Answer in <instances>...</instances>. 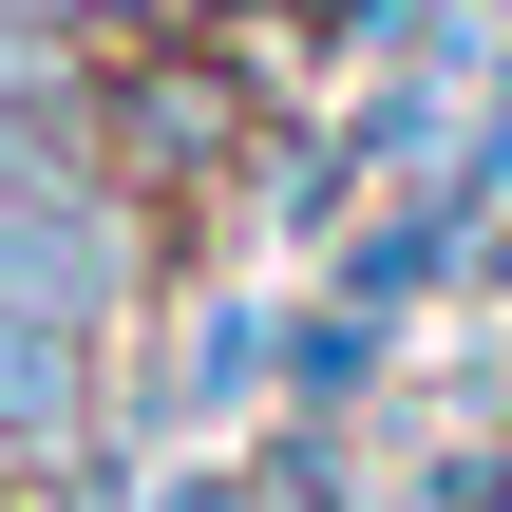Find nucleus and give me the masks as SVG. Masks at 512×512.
Instances as JSON below:
<instances>
[{
	"label": "nucleus",
	"instance_id": "f257e3e1",
	"mask_svg": "<svg viewBox=\"0 0 512 512\" xmlns=\"http://www.w3.org/2000/svg\"><path fill=\"white\" fill-rule=\"evenodd\" d=\"M266 114H285V95H266V76H247L209 19H190V38H114V57H95V171H114V190H133L171 247H190V228L247 190Z\"/></svg>",
	"mask_w": 512,
	"mask_h": 512
},
{
	"label": "nucleus",
	"instance_id": "f03ea898",
	"mask_svg": "<svg viewBox=\"0 0 512 512\" xmlns=\"http://www.w3.org/2000/svg\"><path fill=\"white\" fill-rule=\"evenodd\" d=\"M152 323H171V342H152V380H114V418H133L152 456H228V437L285 399V285L209 266V285H171Z\"/></svg>",
	"mask_w": 512,
	"mask_h": 512
},
{
	"label": "nucleus",
	"instance_id": "7ed1b4c3",
	"mask_svg": "<svg viewBox=\"0 0 512 512\" xmlns=\"http://www.w3.org/2000/svg\"><path fill=\"white\" fill-rule=\"evenodd\" d=\"M304 285H323V304H361V323H399V342H418V304H456V285H475V209H456V190H437V171H418V190H380V209H361V228H342V247H323V266H304Z\"/></svg>",
	"mask_w": 512,
	"mask_h": 512
},
{
	"label": "nucleus",
	"instance_id": "20e7f679",
	"mask_svg": "<svg viewBox=\"0 0 512 512\" xmlns=\"http://www.w3.org/2000/svg\"><path fill=\"white\" fill-rule=\"evenodd\" d=\"M95 418H114V342H76V323H38V304H0V494H38Z\"/></svg>",
	"mask_w": 512,
	"mask_h": 512
},
{
	"label": "nucleus",
	"instance_id": "39448f33",
	"mask_svg": "<svg viewBox=\"0 0 512 512\" xmlns=\"http://www.w3.org/2000/svg\"><path fill=\"white\" fill-rule=\"evenodd\" d=\"M361 209H380V190H361V152H342V133H323V114H266V152H247V228H266V247H304V266H323V247H342V228H361Z\"/></svg>",
	"mask_w": 512,
	"mask_h": 512
},
{
	"label": "nucleus",
	"instance_id": "423d86ee",
	"mask_svg": "<svg viewBox=\"0 0 512 512\" xmlns=\"http://www.w3.org/2000/svg\"><path fill=\"white\" fill-rule=\"evenodd\" d=\"M380 399H399V323H361V304L285 285V399H266V418H342V437H361Z\"/></svg>",
	"mask_w": 512,
	"mask_h": 512
},
{
	"label": "nucleus",
	"instance_id": "0eeeda50",
	"mask_svg": "<svg viewBox=\"0 0 512 512\" xmlns=\"http://www.w3.org/2000/svg\"><path fill=\"white\" fill-rule=\"evenodd\" d=\"M247 512H361V437L342 418H247Z\"/></svg>",
	"mask_w": 512,
	"mask_h": 512
},
{
	"label": "nucleus",
	"instance_id": "6e6552de",
	"mask_svg": "<svg viewBox=\"0 0 512 512\" xmlns=\"http://www.w3.org/2000/svg\"><path fill=\"white\" fill-rule=\"evenodd\" d=\"M152 512H247V456H152Z\"/></svg>",
	"mask_w": 512,
	"mask_h": 512
},
{
	"label": "nucleus",
	"instance_id": "1a4fd4ad",
	"mask_svg": "<svg viewBox=\"0 0 512 512\" xmlns=\"http://www.w3.org/2000/svg\"><path fill=\"white\" fill-rule=\"evenodd\" d=\"M456 304H494V323H512V209L475 228V285H456Z\"/></svg>",
	"mask_w": 512,
	"mask_h": 512
}]
</instances>
